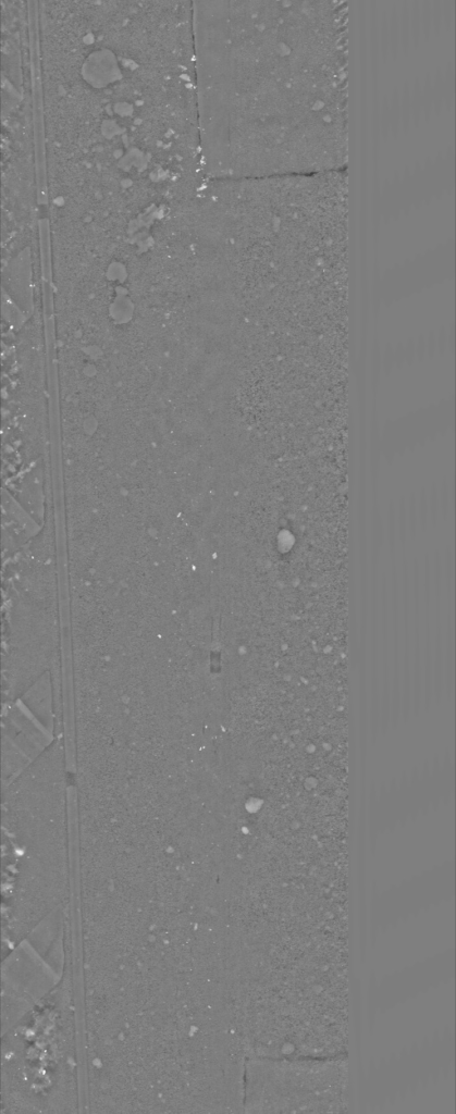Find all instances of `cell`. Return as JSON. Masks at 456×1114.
Masks as SVG:
<instances>
[{
  "instance_id": "7a4b0ae2",
  "label": "cell",
  "mask_w": 456,
  "mask_h": 1114,
  "mask_svg": "<svg viewBox=\"0 0 456 1114\" xmlns=\"http://www.w3.org/2000/svg\"><path fill=\"white\" fill-rule=\"evenodd\" d=\"M247 1112H337L347 1104V1060L331 1055L249 1056L243 1068Z\"/></svg>"
},
{
  "instance_id": "6da1fadb",
  "label": "cell",
  "mask_w": 456,
  "mask_h": 1114,
  "mask_svg": "<svg viewBox=\"0 0 456 1114\" xmlns=\"http://www.w3.org/2000/svg\"><path fill=\"white\" fill-rule=\"evenodd\" d=\"M200 166L209 180L347 169L346 1H196Z\"/></svg>"
}]
</instances>
